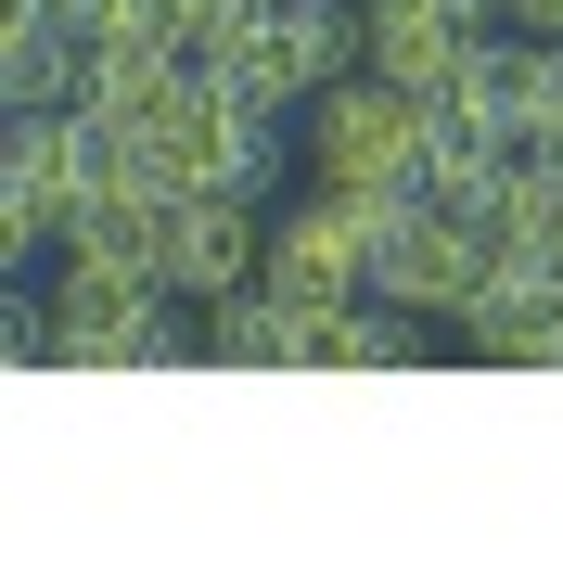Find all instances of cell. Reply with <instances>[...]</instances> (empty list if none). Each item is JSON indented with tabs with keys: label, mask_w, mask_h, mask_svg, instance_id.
I'll return each instance as SVG.
<instances>
[{
	"label": "cell",
	"mask_w": 563,
	"mask_h": 563,
	"mask_svg": "<svg viewBox=\"0 0 563 563\" xmlns=\"http://www.w3.org/2000/svg\"><path fill=\"white\" fill-rule=\"evenodd\" d=\"M282 154H295V115L244 103L231 77H179L167 103H154V129L129 141V179H154V192H244V206H282Z\"/></svg>",
	"instance_id": "1"
},
{
	"label": "cell",
	"mask_w": 563,
	"mask_h": 563,
	"mask_svg": "<svg viewBox=\"0 0 563 563\" xmlns=\"http://www.w3.org/2000/svg\"><path fill=\"white\" fill-rule=\"evenodd\" d=\"M295 154H308V179H333V192H358V206H397V192H422V154H435V115H422V90H397V77H333L308 115H295Z\"/></svg>",
	"instance_id": "2"
},
{
	"label": "cell",
	"mask_w": 563,
	"mask_h": 563,
	"mask_svg": "<svg viewBox=\"0 0 563 563\" xmlns=\"http://www.w3.org/2000/svg\"><path fill=\"white\" fill-rule=\"evenodd\" d=\"M115 179H129V154L103 141L90 103H26V115H13V179H0V244H13V256L65 244V218L103 206Z\"/></svg>",
	"instance_id": "3"
},
{
	"label": "cell",
	"mask_w": 563,
	"mask_h": 563,
	"mask_svg": "<svg viewBox=\"0 0 563 563\" xmlns=\"http://www.w3.org/2000/svg\"><path fill=\"white\" fill-rule=\"evenodd\" d=\"M179 295L154 269H115V256H65L52 295H38V358H65V372H141V358L179 346Z\"/></svg>",
	"instance_id": "4"
},
{
	"label": "cell",
	"mask_w": 563,
	"mask_h": 563,
	"mask_svg": "<svg viewBox=\"0 0 563 563\" xmlns=\"http://www.w3.org/2000/svg\"><path fill=\"white\" fill-rule=\"evenodd\" d=\"M487 269H499V231L474 206H435V192H397L385 231H372V295H397L422 320H461Z\"/></svg>",
	"instance_id": "5"
},
{
	"label": "cell",
	"mask_w": 563,
	"mask_h": 563,
	"mask_svg": "<svg viewBox=\"0 0 563 563\" xmlns=\"http://www.w3.org/2000/svg\"><path fill=\"white\" fill-rule=\"evenodd\" d=\"M358 65H372L358 0H269V13H256V38H244L218 77H231L244 103H269V115H308L320 90H333V77H358Z\"/></svg>",
	"instance_id": "6"
},
{
	"label": "cell",
	"mask_w": 563,
	"mask_h": 563,
	"mask_svg": "<svg viewBox=\"0 0 563 563\" xmlns=\"http://www.w3.org/2000/svg\"><path fill=\"white\" fill-rule=\"evenodd\" d=\"M372 231H385V206H358V192L308 179V192H282V206H269V269H256V282L346 308V295H372Z\"/></svg>",
	"instance_id": "7"
},
{
	"label": "cell",
	"mask_w": 563,
	"mask_h": 563,
	"mask_svg": "<svg viewBox=\"0 0 563 563\" xmlns=\"http://www.w3.org/2000/svg\"><path fill=\"white\" fill-rule=\"evenodd\" d=\"M269 269V206L244 192H167L154 218V282H167L179 308H218V295H244Z\"/></svg>",
	"instance_id": "8"
},
{
	"label": "cell",
	"mask_w": 563,
	"mask_h": 563,
	"mask_svg": "<svg viewBox=\"0 0 563 563\" xmlns=\"http://www.w3.org/2000/svg\"><path fill=\"white\" fill-rule=\"evenodd\" d=\"M499 0H358V38H372V77H397V90H449L474 52H487Z\"/></svg>",
	"instance_id": "9"
},
{
	"label": "cell",
	"mask_w": 563,
	"mask_h": 563,
	"mask_svg": "<svg viewBox=\"0 0 563 563\" xmlns=\"http://www.w3.org/2000/svg\"><path fill=\"white\" fill-rule=\"evenodd\" d=\"M333 320L320 295H282V282H244L206 308V358H244V372H295V358H333Z\"/></svg>",
	"instance_id": "10"
},
{
	"label": "cell",
	"mask_w": 563,
	"mask_h": 563,
	"mask_svg": "<svg viewBox=\"0 0 563 563\" xmlns=\"http://www.w3.org/2000/svg\"><path fill=\"white\" fill-rule=\"evenodd\" d=\"M449 333H461L474 358H563V282H538V269H512V256H499Z\"/></svg>",
	"instance_id": "11"
},
{
	"label": "cell",
	"mask_w": 563,
	"mask_h": 563,
	"mask_svg": "<svg viewBox=\"0 0 563 563\" xmlns=\"http://www.w3.org/2000/svg\"><path fill=\"white\" fill-rule=\"evenodd\" d=\"M77 77H90V38H77V13L0 0V90H13V115H26V103H77Z\"/></svg>",
	"instance_id": "12"
},
{
	"label": "cell",
	"mask_w": 563,
	"mask_h": 563,
	"mask_svg": "<svg viewBox=\"0 0 563 563\" xmlns=\"http://www.w3.org/2000/svg\"><path fill=\"white\" fill-rule=\"evenodd\" d=\"M487 231H499L512 269L563 282V167H551V154H512V179L487 192Z\"/></svg>",
	"instance_id": "13"
},
{
	"label": "cell",
	"mask_w": 563,
	"mask_h": 563,
	"mask_svg": "<svg viewBox=\"0 0 563 563\" xmlns=\"http://www.w3.org/2000/svg\"><path fill=\"white\" fill-rule=\"evenodd\" d=\"M333 358H358V372H410V358H435V320L397 308V295H346V320H333Z\"/></svg>",
	"instance_id": "14"
},
{
	"label": "cell",
	"mask_w": 563,
	"mask_h": 563,
	"mask_svg": "<svg viewBox=\"0 0 563 563\" xmlns=\"http://www.w3.org/2000/svg\"><path fill=\"white\" fill-rule=\"evenodd\" d=\"M512 141L563 167V38H512Z\"/></svg>",
	"instance_id": "15"
},
{
	"label": "cell",
	"mask_w": 563,
	"mask_h": 563,
	"mask_svg": "<svg viewBox=\"0 0 563 563\" xmlns=\"http://www.w3.org/2000/svg\"><path fill=\"white\" fill-rule=\"evenodd\" d=\"M499 26L512 38H563V0H499Z\"/></svg>",
	"instance_id": "16"
},
{
	"label": "cell",
	"mask_w": 563,
	"mask_h": 563,
	"mask_svg": "<svg viewBox=\"0 0 563 563\" xmlns=\"http://www.w3.org/2000/svg\"><path fill=\"white\" fill-rule=\"evenodd\" d=\"M38 13H90V0H38Z\"/></svg>",
	"instance_id": "17"
}]
</instances>
